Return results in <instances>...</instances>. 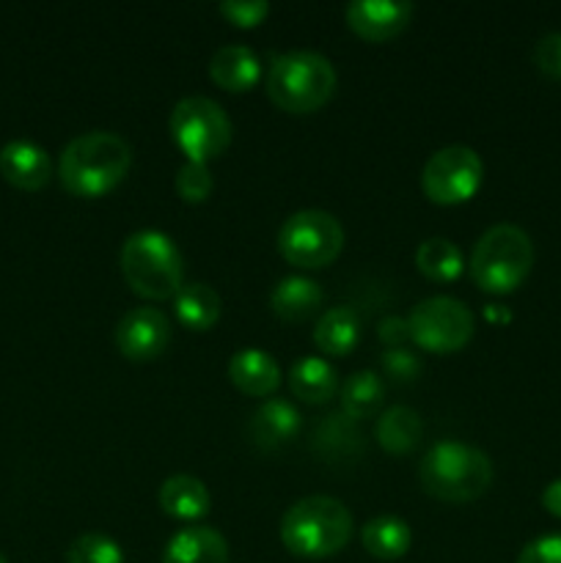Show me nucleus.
Listing matches in <instances>:
<instances>
[{"label": "nucleus", "mask_w": 561, "mask_h": 563, "mask_svg": "<svg viewBox=\"0 0 561 563\" xmlns=\"http://www.w3.org/2000/svg\"><path fill=\"white\" fill-rule=\"evenodd\" d=\"M119 262L130 289L148 300H168L185 284L179 247L157 229H141L127 236Z\"/></svg>", "instance_id": "4"}, {"label": "nucleus", "mask_w": 561, "mask_h": 563, "mask_svg": "<svg viewBox=\"0 0 561 563\" xmlns=\"http://www.w3.org/2000/svg\"><path fill=\"white\" fill-rule=\"evenodd\" d=\"M484 165L471 146L451 143L438 148L421 170V187L435 203H462L482 187Z\"/></svg>", "instance_id": "10"}, {"label": "nucleus", "mask_w": 561, "mask_h": 563, "mask_svg": "<svg viewBox=\"0 0 561 563\" xmlns=\"http://www.w3.org/2000/svg\"><path fill=\"white\" fill-rule=\"evenodd\" d=\"M66 563H124V553L105 533H82L66 550Z\"/></svg>", "instance_id": "27"}, {"label": "nucleus", "mask_w": 561, "mask_h": 563, "mask_svg": "<svg viewBox=\"0 0 561 563\" xmlns=\"http://www.w3.org/2000/svg\"><path fill=\"white\" fill-rule=\"evenodd\" d=\"M358 333H361L358 313L346 306H336L319 317L317 330H314V341H317V346L324 355L341 357L346 352H352V346L358 344Z\"/></svg>", "instance_id": "24"}, {"label": "nucleus", "mask_w": 561, "mask_h": 563, "mask_svg": "<svg viewBox=\"0 0 561 563\" xmlns=\"http://www.w3.org/2000/svg\"><path fill=\"white\" fill-rule=\"evenodd\" d=\"M176 317L190 330H209L220 319V295L209 284H182L174 295Z\"/></svg>", "instance_id": "23"}, {"label": "nucleus", "mask_w": 561, "mask_h": 563, "mask_svg": "<svg viewBox=\"0 0 561 563\" xmlns=\"http://www.w3.org/2000/svg\"><path fill=\"white\" fill-rule=\"evenodd\" d=\"M344 229L324 209H300L289 214L278 231V251L295 267L319 269L339 258Z\"/></svg>", "instance_id": "8"}, {"label": "nucleus", "mask_w": 561, "mask_h": 563, "mask_svg": "<svg viewBox=\"0 0 561 563\" xmlns=\"http://www.w3.org/2000/svg\"><path fill=\"white\" fill-rule=\"evenodd\" d=\"M218 9L231 25H240V27L262 25L270 14L267 0H223Z\"/></svg>", "instance_id": "30"}, {"label": "nucleus", "mask_w": 561, "mask_h": 563, "mask_svg": "<svg viewBox=\"0 0 561 563\" xmlns=\"http://www.w3.org/2000/svg\"><path fill=\"white\" fill-rule=\"evenodd\" d=\"M380 363H383V372L394 383H413L421 374V357L413 350H407V346H388L383 357H380Z\"/></svg>", "instance_id": "29"}, {"label": "nucleus", "mask_w": 561, "mask_h": 563, "mask_svg": "<svg viewBox=\"0 0 561 563\" xmlns=\"http://www.w3.org/2000/svg\"><path fill=\"white\" fill-rule=\"evenodd\" d=\"M170 137L187 154V159L209 163L229 148L231 119L223 104L209 97H185L170 110Z\"/></svg>", "instance_id": "7"}, {"label": "nucleus", "mask_w": 561, "mask_h": 563, "mask_svg": "<svg viewBox=\"0 0 561 563\" xmlns=\"http://www.w3.org/2000/svg\"><path fill=\"white\" fill-rule=\"evenodd\" d=\"M407 328H410V339L416 341L421 350L429 352H457L471 341L476 319L473 311L457 297H427L418 302L407 317Z\"/></svg>", "instance_id": "9"}, {"label": "nucleus", "mask_w": 561, "mask_h": 563, "mask_svg": "<svg viewBox=\"0 0 561 563\" xmlns=\"http://www.w3.org/2000/svg\"><path fill=\"white\" fill-rule=\"evenodd\" d=\"M517 563H561V533H548L528 542L517 555Z\"/></svg>", "instance_id": "32"}, {"label": "nucleus", "mask_w": 561, "mask_h": 563, "mask_svg": "<svg viewBox=\"0 0 561 563\" xmlns=\"http://www.w3.org/2000/svg\"><path fill=\"white\" fill-rule=\"evenodd\" d=\"M116 344L132 361H152L170 344V322L157 308H132L116 324Z\"/></svg>", "instance_id": "11"}, {"label": "nucleus", "mask_w": 561, "mask_h": 563, "mask_svg": "<svg viewBox=\"0 0 561 563\" xmlns=\"http://www.w3.org/2000/svg\"><path fill=\"white\" fill-rule=\"evenodd\" d=\"M352 537V515L339 498L308 495L292 504L280 520V542L300 559H330Z\"/></svg>", "instance_id": "2"}, {"label": "nucleus", "mask_w": 561, "mask_h": 563, "mask_svg": "<svg viewBox=\"0 0 561 563\" xmlns=\"http://www.w3.org/2000/svg\"><path fill=\"white\" fill-rule=\"evenodd\" d=\"M385 399V385L380 374L374 372H355L341 388V410L352 421L374 416Z\"/></svg>", "instance_id": "26"}, {"label": "nucleus", "mask_w": 561, "mask_h": 563, "mask_svg": "<svg viewBox=\"0 0 561 563\" xmlns=\"http://www.w3.org/2000/svg\"><path fill=\"white\" fill-rule=\"evenodd\" d=\"M0 563H9V561H6V555H3V553H0Z\"/></svg>", "instance_id": "35"}, {"label": "nucleus", "mask_w": 561, "mask_h": 563, "mask_svg": "<svg viewBox=\"0 0 561 563\" xmlns=\"http://www.w3.org/2000/svg\"><path fill=\"white\" fill-rule=\"evenodd\" d=\"M468 267L479 289L490 295H509L534 267L531 236L515 223L490 225L473 245Z\"/></svg>", "instance_id": "6"}, {"label": "nucleus", "mask_w": 561, "mask_h": 563, "mask_svg": "<svg viewBox=\"0 0 561 563\" xmlns=\"http://www.w3.org/2000/svg\"><path fill=\"white\" fill-rule=\"evenodd\" d=\"M132 163L130 143L108 130L82 132L61 152V185L80 198H97L113 190Z\"/></svg>", "instance_id": "1"}, {"label": "nucleus", "mask_w": 561, "mask_h": 563, "mask_svg": "<svg viewBox=\"0 0 561 563\" xmlns=\"http://www.w3.org/2000/svg\"><path fill=\"white\" fill-rule=\"evenodd\" d=\"M262 75V60L245 44H223L209 60V77L226 91H248Z\"/></svg>", "instance_id": "16"}, {"label": "nucleus", "mask_w": 561, "mask_h": 563, "mask_svg": "<svg viewBox=\"0 0 561 563\" xmlns=\"http://www.w3.org/2000/svg\"><path fill=\"white\" fill-rule=\"evenodd\" d=\"M0 174L20 190H42L53 176V159L38 143L16 137L0 148Z\"/></svg>", "instance_id": "13"}, {"label": "nucleus", "mask_w": 561, "mask_h": 563, "mask_svg": "<svg viewBox=\"0 0 561 563\" xmlns=\"http://www.w3.org/2000/svg\"><path fill=\"white\" fill-rule=\"evenodd\" d=\"M163 563H229V544L215 528H182L165 544Z\"/></svg>", "instance_id": "14"}, {"label": "nucleus", "mask_w": 561, "mask_h": 563, "mask_svg": "<svg viewBox=\"0 0 561 563\" xmlns=\"http://www.w3.org/2000/svg\"><path fill=\"white\" fill-rule=\"evenodd\" d=\"M380 339L385 341V350H388V346H402V341L410 339V328H407V319L385 317L383 322H380Z\"/></svg>", "instance_id": "33"}, {"label": "nucleus", "mask_w": 561, "mask_h": 563, "mask_svg": "<svg viewBox=\"0 0 561 563\" xmlns=\"http://www.w3.org/2000/svg\"><path fill=\"white\" fill-rule=\"evenodd\" d=\"M297 429H300V412L286 399H267L248 423L251 440L258 449H278V445L289 443Z\"/></svg>", "instance_id": "17"}, {"label": "nucleus", "mask_w": 561, "mask_h": 563, "mask_svg": "<svg viewBox=\"0 0 561 563\" xmlns=\"http://www.w3.org/2000/svg\"><path fill=\"white\" fill-rule=\"evenodd\" d=\"M333 64L314 49H289L275 55L267 71V93L280 110L314 113L336 91Z\"/></svg>", "instance_id": "5"}, {"label": "nucleus", "mask_w": 561, "mask_h": 563, "mask_svg": "<svg viewBox=\"0 0 561 563\" xmlns=\"http://www.w3.org/2000/svg\"><path fill=\"white\" fill-rule=\"evenodd\" d=\"M493 460L482 449L443 440L424 454L418 478L432 498L465 504L484 495L493 484Z\"/></svg>", "instance_id": "3"}, {"label": "nucleus", "mask_w": 561, "mask_h": 563, "mask_svg": "<svg viewBox=\"0 0 561 563\" xmlns=\"http://www.w3.org/2000/svg\"><path fill=\"white\" fill-rule=\"evenodd\" d=\"M270 306L280 319L300 322V319L317 313V308L322 306V289H319L317 280L306 278V275H286L275 284Z\"/></svg>", "instance_id": "19"}, {"label": "nucleus", "mask_w": 561, "mask_h": 563, "mask_svg": "<svg viewBox=\"0 0 561 563\" xmlns=\"http://www.w3.org/2000/svg\"><path fill=\"white\" fill-rule=\"evenodd\" d=\"M289 388L308 405H322L339 390V374L324 357H300L289 372Z\"/></svg>", "instance_id": "20"}, {"label": "nucleus", "mask_w": 561, "mask_h": 563, "mask_svg": "<svg viewBox=\"0 0 561 563\" xmlns=\"http://www.w3.org/2000/svg\"><path fill=\"white\" fill-rule=\"evenodd\" d=\"M416 264L429 280H438V284L457 280L462 275V269H465L460 247L451 240H446V236H429V240H424L416 251Z\"/></svg>", "instance_id": "25"}, {"label": "nucleus", "mask_w": 561, "mask_h": 563, "mask_svg": "<svg viewBox=\"0 0 561 563\" xmlns=\"http://www.w3.org/2000/svg\"><path fill=\"white\" fill-rule=\"evenodd\" d=\"M542 506H544V511H548V515L559 517V520H561V478H556V482H550L548 487H544Z\"/></svg>", "instance_id": "34"}, {"label": "nucleus", "mask_w": 561, "mask_h": 563, "mask_svg": "<svg viewBox=\"0 0 561 563\" xmlns=\"http://www.w3.org/2000/svg\"><path fill=\"white\" fill-rule=\"evenodd\" d=\"M229 377L242 394L270 396L280 385V368L270 352L256 350V346H245V350L231 355Z\"/></svg>", "instance_id": "15"}, {"label": "nucleus", "mask_w": 561, "mask_h": 563, "mask_svg": "<svg viewBox=\"0 0 561 563\" xmlns=\"http://www.w3.org/2000/svg\"><path fill=\"white\" fill-rule=\"evenodd\" d=\"M374 434H377V443L383 445L388 454H407V451H413L421 443L424 421L413 407L396 405L388 407V410L377 418Z\"/></svg>", "instance_id": "22"}, {"label": "nucleus", "mask_w": 561, "mask_h": 563, "mask_svg": "<svg viewBox=\"0 0 561 563\" xmlns=\"http://www.w3.org/2000/svg\"><path fill=\"white\" fill-rule=\"evenodd\" d=\"M212 187L215 179L212 174H209V165L198 163V159H187L179 168V174H176V192H179L187 203L207 201Z\"/></svg>", "instance_id": "28"}, {"label": "nucleus", "mask_w": 561, "mask_h": 563, "mask_svg": "<svg viewBox=\"0 0 561 563\" xmlns=\"http://www.w3.org/2000/svg\"><path fill=\"white\" fill-rule=\"evenodd\" d=\"M160 506L168 517L176 520H201L209 515V506H212V495H209L207 484L196 476H187V473H176L168 476L160 487Z\"/></svg>", "instance_id": "18"}, {"label": "nucleus", "mask_w": 561, "mask_h": 563, "mask_svg": "<svg viewBox=\"0 0 561 563\" xmlns=\"http://www.w3.org/2000/svg\"><path fill=\"white\" fill-rule=\"evenodd\" d=\"M361 542L363 548L369 550V555H374V559L396 561L410 550L413 531L402 517L380 515L363 526Z\"/></svg>", "instance_id": "21"}, {"label": "nucleus", "mask_w": 561, "mask_h": 563, "mask_svg": "<svg viewBox=\"0 0 561 563\" xmlns=\"http://www.w3.org/2000/svg\"><path fill=\"white\" fill-rule=\"evenodd\" d=\"M534 64L548 77L561 80V33H548L534 47Z\"/></svg>", "instance_id": "31"}, {"label": "nucleus", "mask_w": 561, "mask_h": 563, "mask_svg": "<svg viewBox=\"0 0 561 563\" xmlns=\"http://www.w3.org/2000/svg\"><path fill=\"white\" fill-rule=\"evenodd\" d=\"M346 25L369 42H385L407 27L413 3L407 0H352L344 9Z\"/></svg>", "instance_id": "12"}]
</instances>
